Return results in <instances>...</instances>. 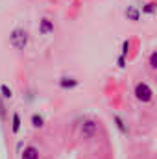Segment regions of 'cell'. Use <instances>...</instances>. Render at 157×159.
<instances>
[{
	"mask_svg": "<svg viewBox=\"0 0 157 159\" xmlns=\"http://www.w3.org/2000/svg\"><path fill=\"white\" fill-rule=\"evenodd\" d=\"M9 44L15 48V50H24L26 44H28V32L24 28H15L11 34H9Z\"/></svg>",
	"mask_w": 157,
	"mask_h": 159,
	"instance_id": "cell-1",
	"label": "cell"
},
{
	"mask_svg": "<svg viewBox=\"0 0 157 159\" xmlns=\"http://www.w3.org/2000/svg\"><path fill=\"white\" fill-rule=\"evenodd\" d=\"M135 96H137V100H139V102L148 104V102L154 98V91H152V87H150L148 83L141 81V83H137V85H135Z\"/></svg>",
	"mask_w": 157,
	"mask_h": 159,
	"instance_id": "cell-2",
	"label": "cell"
},
{
	"mask_svg": "<svg viewBox=\"0 0 157 159\" xmlns=\"http://www.w3.org/2000/svg\"><path fill=\"white\" fill-rule=\"evenodd\" d=\"M96 131H98V124H96L94 120H85V122L81 124V137H83V139L94 137Z\"/></svg>",
	"mask_w": 157,
	"mask_h": 159,
	"instance_id": "cell-3",
	"label": "cell"
},
{
	"mask_svg": "<svg viewBox=\"0 0 157 159\" xmlns=\"http://www.w3.org/2000/svg\"><path fill=\"white\" fill-rule=\"evenodd\" d=\"M39 32L43 35H48V34H52L54 32V22L50 20V19H43L39 22Z\"/></svg>",
	"mask_w": 157,
	"mask_h": 159,
	"instance_id": "cell-4",
	"label": "cell"
},
{
	"mask_svg": "<svg viewBox=\"0 0 157 159\" xmlns=\"http://www.w3.org/2000/svg\"><path fill=\"white\" fill-rule=\"evenodd\" d=\"M20 159H39V150L35 146H26Z\"/></svg>",
	"mask_w": 157,
	"mask_h": 159,
	"instance_id": "cell-5",
	"label": "cell"
},
{
	"mask_svg": "<svg viewBox=\"0 0 157 159\" xmlns=\"http://www.w3.org/2000/svg\"><path fill=\"white\" fill-rule=\"evenodd\" d=\"M79 81L76 78H67V76H65V78L59 80V87H63V89H72V87H76Z\"/></svg>",
	"mask_w": 157,
	"mask_h": 159,
	"instance_id": "cell-6",
	"label": "cell"
},
{
	"mask_svg": "<svg viewBox=\"0 0 157 159\" xmlns=\"http://www.w3.org/2000/svg\"><path fill=\"white\" fill-rule=\"evenodd\" d=\"M19 129H20V115L19 113H13V117H11V131L13 133H19Z\"/></svg>",
	"mask_w": 157,
	"mask_h": 159,
	"instance_id": "cell-7",
	"label": "cell"
},
{
	"mask_svg": "<svg viewBox=\"0 0 157 159\" xmlns=\"http://www.w3.org/2000/svg\"><path fill=\"white\" fill-rule=\"evenodd\" d=\"M126 17H128L129 20H139V17H141V13H139V9H137V7H133V6H129V7L126 9Z\"/></svg>",
	"mask_w": 157,
	"mask_h": 159,
	"instance_id": "cell-8",
	"label": "cell"
},
{
	"mask_svg": "<svg viewBox=\"0 0 157 159\" xmlns=\"http://www.w3.org/2000/svg\"><path fill=\"white\" fill-rule=\"evenodd\" d=\"M32 126H34V128H43V126H44V119L41 117L39 113H34V115H32Z\"/></svg>",
	"mask_w": 157,
	"mask_h": 159,
	"instance_id": "cell-9",
	"label": "cell"
},
{
	"mask_svg": "<svg viewBox=\"0 0 157 159\" xmlns=\"http://www.w3.org/2000/svg\"><path fill=\"white\" fill-rule=\"evenodd\" d=\"M0 93H2V96H4V98H11V96H13L11 89H9L6 83H2V85H0Z\"/></svg>",
	"mask_w": 157,
	"mask_h": 159,
	"instance_id": "cell-10",
	"label": "cell"
},
{
	"mask_svg": "<svg viewBox=\"0 0 157 159\" xmlns=\"http://www.w3.org/2000/svg\"><path fill=\"white\" fill-rule=\"evenodd\" d=\"M115 122H117L118 129H120V131H122V133H126V131H128V128H126V126H124V120L120 119V117H118V115H115Z\"/></svg>",
	"mask_w": 157,
	"mask_h": 159,
	"instance_id": "cell-11",
	"label": "cell"
},
{
	"mask_svg": "<svg viewBox=\"0 0 157 159\" xmlns=\"http://www.w3.org/2000/svg\"><path fill=\"white\" fill-rule=\"evenodd\" d=\"M150 67L157 69V52H152V56H150Z\"/></svg>",
	"mask_w": 157,
	"mask_h": 159,
	"instance_id": "cell-12",
	"label": "cell"
},
{
	"mask_svg": "<svg viewBox=\"0 0 157 159\" xmlns=\"http://www.w3.org/2000/svg\"><path fill=\"white\" fill-rule=\"evenodd\" d=\"M142 11H144V13H154V11H155V4H154V2H150V4H146Z\"/></svg>",
	"mask_w": 157,
	"mask_h": 159,
	"instance_id": "cell-13",
	"label": "cell"
},
{
	"mask_svg": "<svg viewBox=\"0 0 157 159\" xmlns=\"http://www.w3.org/2000/svg\"><path fill=\"white\" fill-rule=\"evenodd\" d=\"M129 52V41H124V44H122V56H126Z\"/></svg>",
	"mask_w": 157,
	"mask_h": 159,
	"instance_id": "cell-14",
	"label": "cell"
},
{
	"mask_svg": "<svg viewBox=\"0 0 157 159\" xmlns=\"http://www.w3.org/2000/svg\"><path fill=\"white\" fill-rule=\"evenodd\" d=\"M126 65V59H124V56H120L118 57V67H124Z\"/></svg>",
	"mask_w": 157,
	"mask_h": 159,
	"instance_id": "cell-15",
	"label": "cell"
},
{
	"mask_svg": "<svg viewBox=\"0 0 157 159\" xmlns=\"http://www.w3.org/2000/svg\"><path fill=\"white\" fill-rule=\"evenodd\" d=\"M0 117L4 119V106H2V102H0Z\"/></svg>",
	"mask_w": 157,
	"mask_h": 159,
	"instance_id": "cell-16",
	"label": "cell"
}]
</instances>
